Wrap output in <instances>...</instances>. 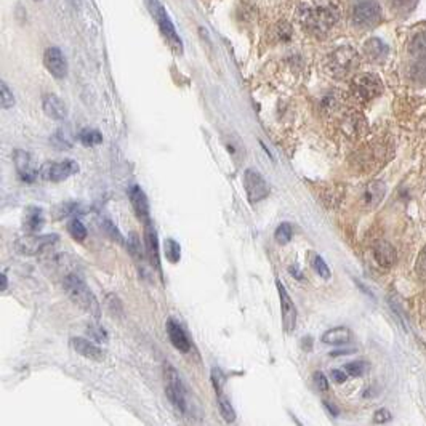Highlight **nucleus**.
Wrapping results in <instances>:
<instances>
[{
  "instance_id": "39",
  "label": "nucleus",
  "mask_w": 426,
  "mask_h": 426,
  "mask_svg": "<svg viewBox=\"0 0 426 426\" xmlns=\"http://www.w3.org/2000/svg\"><path fill=\"white\" fill-rule=\"evenodd\" d=\"M312 382H314L316 388L319 391H327L328 390V380L326 378V375L322 372H316L312 375Z\"/></svg>"
},
{
  "instance_id": "30",
  "label": "nucleus",
  "mask_w": 426,
  "mask_h": 426,
  "mask_svg": "<svg viewBox=\"0 0 426 426\" xmlns=\"http://www.w3.org/2000/svg\"><path fill=\"white\" fill-rule=\"evenodd\" d=\"M309 258H311V266L314 268V271L319 274L321 277H324V279H331V269H328V266L326 261H324V258L321 257V255L317 253H309Z\"/></svg>"
},
{
  "instance_id": "6",
  "label": "nucleus",
  "mask_w": 426,
  "mask_h": 426,
  "mask_svg": "<svg viewBox=\"0 0 426 426\" xmlns=\"http://www.w3.org/2000/svg\"><path fill=\"white\" fill-rule=\"evenodd\" d=\"M81 166L72 159H66L61 162H45L39 170V175L44 181H50V183H61L66 181L72 175H77Z\"/></svg>"
},
{
  "instance_id": "42",
  "label": "nucleus",
  "mask_w": 426,
  "mask_h": 426,
  "mask_svg": "<svg viewBox=\"0 0 426 426\" xmlns=\"http://www.w3.org/2000/svg\"><path fill=\"white\" fill-rule=\"evenodd\" d=\"M324 407H326V408H327V411H328V412H331V415H332V417H337V415H338V413H340V411H338V408H337V407H335V406H332V404H331V402H327V401H324Z\"/></svg>"
},
{
  "instance_id": "7",
  "label": "nucleus",
  "mask_w": 426,
  "mask_h": 426,
  "mask_svg": "<svg viewBox=\"0 0 426 426\" xmlns=\"http://www.w3.org/2000/svg\"><path fill=\"white\" fill-rule=\"evenodd\" d=\"M58 242H60L58 234H47V236L27 234L18 239V242H16V248H18L21 253L26 255H47L52 252Z\"/></svg>"
},
{
  "instance_id": "35",
  "label": "nucleus",
  "mask_w": 426,
  "mask_h": 426,
  "mask_svg": "<svg viewBox=\"0 0 426 426\" xmlns=\"http://www.w3.org/2000/svg\"><path fill=\"white\" fill-rule=\"evenodd\" d=\"M0 101H2L4 109H10L15 106V96L5 82L0 84Z\"/></svg>"
},
{
  "instance_id": "2",
  "label": "nucleus",
  "mask_w": 426,
  "mask_h": 426,
  "mask_svg": "<svg viewBox=\"0 0 426 426\" xmlns=\"http://www.w3.org/2000/svg\"><path fill=\"white\" fill-rule=\"evenodd\" d=\"M62 288H65L67 297L72 300V303L77 305L79 308L92 314L93 317L101 316V306L98 300H96L93 292L90 291L79 272H72V274L66 276L62 279Z\"/></svg>"
},
{
  "instance_id": "40",
  "label": "nucleus",
  "mask_w": 426,
  "mask_h": 426,
  "mask_svg": "<svg viewBox=\"0 0 426 426\" xmlns=\"http://www.w3.org/2000/svg\"><path fill=\"white\" fill-rule=\"evenodd\" d=\"M391 417H390V412L386 411V408H382V411H377L375 412V415H373V422L375 423H385V422H388Z\"/></svg>"
},
{
  "instance_id": "24",
  "label": "nucleus",
  "mask_w": 426,
  "mask_h": 426,
  "mask_svg": "<svg viewBox=\"0 0 426 426\" xmlns=\"http://www.w3.org/2000/svg\"><path fill=\"white\" fill-rule=\"evenodd\" d=\"M100 228L103 229L105 234L109 237L111 241H116L117 244H122V246H124V244H125L124 236L121 234V231L117 229V226L112 223L109 218H101L100 220Z\"/></svg>"
},
{
  "instance_id": "20",
  "label": "nucleus",
  "mask_w": 426,
  "mask_h": 426,
  "mask_svg": "<svg viewBox=\"0 0 426 426\" xmlns=\"http://www.w3.org/2000/svg\"><path fill=\"white\" fill-rule=\"evenodd\" d=\"M373 257H375V260H377V263L380 266H383V268H391V266L396 263L397 253H396V248L391 246V244L380 241L375 244V247H373Z\"/></svg>"
},
{
  "instance_id": "17",
  "label": "nucleus",
  "mask_w": 426,
  "mask_h": 426,
  "mask_svg": "<svg viewBox=\"0 0 426 426\" xmlns=\"http://www.w3.org/2000/svg\"><path fill=\"white\" fill-rule=\"evenodd\" d=\"M145 248H146V257L149 258L151 265L161 272V250H159V239L157 232L154 226L151 223L145 225Z\"/></svg>"
},
{
  "instance_id": "8",
  "label": "nucleus",
  "mask_w": 426,
  "mask_h": 426,
  "mask_svg": "<svg viewBox=\"0 0 426 426\" xmlns=\"http://www.w3.org/2000/svg\"><path fill=\"white\" fill-rule=\"evenodd\" d=\"M382 82L373 74H361L351 82V92L361 101H371L382 93Z\"/></svg>"
},
{
  "instance_id": "4",
  "label": "nucleus",
  "mask_w": 426,
  "mask_h": 426,
  "mask_svg": "<svg viewBox=\"0 0 426 426\" xmlns=\"http://www.w3.org/2000/svg\"><path fill=\"white\" fill-rule=\"evenodd\" d=\"M147 7H149L152 16H154V20L157 21L159 27H161L164 37H166V41L168 42L170 47L173 48V52L177 53L183 52V45H181L177 31H175L173 22L168 18L167 11L162 7L161 2H159V0H147Z\"/></svg>"
},
{
  "instance_id": "33",
  "label": "nucleus",
  "mask_w": 426,
  "mask_h": 426,
  "mask_svg": "<svg viewBox=\"0 0 426 426\" xmlns=\"http://www.w3.org/2000/svg\"><path fill=\"white\" fill-rule=\"evenodd\" d=\"M127 247H128V250H130V253L133 255L135 258H143L145 255H146V248H143V246H141V242H140V237L135 234V232H132V234L128 236V239H127Z\"/></svg>"
},
{
  "instance_id": "27",
  "label": "nucleus",
  "mask_w": 426,
  "mask_h": 426,
  "mask_svg": "<svg viewBox=\"0 0 426 426\" xmlns=\"http://www.w3.org/2000/svg\"><path fill=\"white\" fill-rule=\"evenodd\" d=\"M79 141L84 146H96L100 145L101 141H103V136H101V133L98 132V130H93V128H84L81 133H79Z\"/></svg>"
},
{
  "instance_id": "38",
  "label": "nucleus",
  "mask_w": 426,
  "mask_h": 426,
  "mask_svg": "<svg viewBox=\"0 0 426 426\" xmlns=\"http://www.w3.org/2000/svg\"><path fill=\"white\" fill-rule=\"evenodd\" d=\"M417 274L422 281H426V248L420 252L417 258Z\"/></svg>"
},
{
  "instance_id": "9",
  "label": "nucleus",
  "mask_w": 426,
  "mask_h": 426,
  "mask_svg": "<svg viewBox=\"0 0 426 426\" xmlns=\"http://www.w3.org/2000/svg\"><path fill=\"white\" fill-rule=\"evenodd\" d=\"M244 187H246L250 204L261 202L269 196V185L263 178V175L253 168H247L244 172Z\"/></svg>"
},
{
  "instance_id": "22",
  "label": "nucleus",
  "mask_w": 426,
  "mask_h": 426,
  "mask_svg": "<svg viewBox=\"0 0 426 426\" xmlns=\"http://www.w3.org/2000/svg\"><path fill=\"white\" fill-rule=\"evenodd\" d=\"M383 194H385V185L382 181H373V183L367 186V189L364 192V201L368 207H375L380 201H382Z\"/></svg>"
},
{
  "instance_id": "43",
  "label": "nucleus",
  "mask_w": 426,
  "mask_h": 426,
  "mask_svg": "<svg viewBox=\"0 0 426 426\" xmlns=\"http://www.w3.org/2000/svg\"><path fill=\"white\" fill-rule=\"evenodd\" d=\"M354 350H338V351H333L332 356L337 357V356H346V354H353Z\"/></svg>"
},
{
  "instance_id": "29",
  "label": "nucleus",
  "mask_w": 426,
  "mask_h": 426,
  "mask_svg": "<svg viewBox=\"0 0 426 426\" xmlns=\"http://www.w3.org/2000/svg\"><path fill=\"white\" fill-rule=\"evenodd\" d=\"M386 52H388V48H386L385 44L380 42L378 39H372V41L366 45V53L368 58H372V60L383 58Z\"/></svg>"
},
{
  "instance_id": "19",
  "label": "nucleus",
  "mask_w": 426,
  "mask_h": 426,
  "mask_svg": "<svg viewBox=\"0 0 426 426\" xmlns=\"http://www.w3.org/2000/svg\"><path fill=\"white\" fill-rule=\"evenodd\" d=\"M45 218H44V210L41 207L31 206L26 207L25 210V218H22V228L27 234H36V232L44 228Z\"/></svg>"
},
{
  "instance_id": "13",
  "label": "nucleus",
  "mask_w": 426,
  "mask_h": 426,
  "mask_svg": "<svg viewBox=\"0 0 426 426\" xmlns=\"http://www.w3.org/2000/svg\"><path fill=\"white\" fill-rule=\"evenodd\" d=\"M13 164L18 172V177L25 183H34L37 177H41L37 172V168L32 167V159L31 154L25 149H15L13 152Z\"/></svg>"
},
{
  "instance_id": "31",
  "label": "nucleus",
  "mask_w": 426,
  "mask_h": 426,
  "mask_svg": "<svg viewBox=\"0 0 426 426\" xmlns=\"http://www.w3.org/2000/svg\"><path fill=\"white\" fill-rule=\"evenodd\" d=\"M292 236H293V231H292V226L288 223L279 225L274 231V239L277 244H279V246H286V244L291 242Z\"/></svg>"
},
{
  "instance_id": "32",
  "label": "nucleus",
  "mask_w": 426,
  "mask_h": 426,
  "mask_svg": "<svg viewBox=\"0 0 426 426\" xmlns=\"http://www.w3.org/2000/svg\"><path fill=\"white\" fill-rule=\"evenodd\" d=\"M85 332H87L90 340H95V342H98V343H106L107 338H109V335H107L105 328L101 327L100 324H95V322L88 324L87 331H85Z\"/></svg>"
},
{
  "instance_id": "28",
  "label": "nucleus",
  "mask_w": 426,
  "mask_h": 426,
  "mask_svg": "<svg viewBox=\"0 0 426 426\" xmlns=\"http://www.w3.org/2000/svg\"><path fill=\"white\" fill-rule=\"evenodd\" d=\"M67 232H69V236L77 242H82L85 241V237H87V228H85L82 221L77 218L69 220V223H67Z\"/></svg>"
},
{
  "instance_id": "12",
  "label": "nucleus",
  "mask_w": 426,
  "mask_h": 426,
  "mask_svg": "<svg viewBox=\"0 0 426 426\" xmlns=\"http://www.w3.org/2000/svg\"><path fill=\"white\" fill-rule=\"evenodd\" d=\"M130 204H132V208L141 223L147 225L151 223V212H149V201L145 194V191L141 189L138 185H132L127 191Z\"/></svg>"
},
{
  "instance_id": "26",
  "label": "nucleus",
  "mask_w": 426,
  "mask_h": 426,
  "mask_svg": "<svg viewBox=\"0 0 426 426\" xmlns=\"http://www.w3.org/2000/svg\"><path fill=\"white\" fill-rule=\"evenodd\" d=\"M218 408H220L221 417H223L226 423L236 422V411H234V407H232L228 397H225L223 394H218Z\"/></svg>"
},
{
  "instance_id": "3",
  "label": "nucleus",
  "mask_w": 426,
  "mask_h": 426,
  "mask_svg": "<svg viewBox=\"0 0 426 426\" xmlns=\"http://www.w3.org/2000/svg\"><path fill=\"white\" fill-rule=\"evenodd\" d=\"M164 377H166V394L168 401L178 408L180 412H187V402H186V386L181 380L177 368L172 364L164 366Z\"/></svg>"
},
{
  "instance_id": "11",
  "label": "nucleus",
  "mask_w": 426,
  "mask_h": 426,
  "mask_svg": "<svg viewBox=\"0 0 426 426\" xmlns=\"http://www.w3.org/2000/svg\"><path fill=\"white\" fill-rule=\"evenodd\" d=\"M277 293H279L281 300V311H282V326L286 333H293L295 327H297V306H295L291 295L286 291L284 284L281 281H276Z\"/></svg>"
},
{
  "instance_id": "36",
  "label": "nucleus",
  "mask_w": 426,
  "mask_h": 426,
  "mask_svg": "<svg viewBox=\"0 0 426 426\" xmlns=\"http://www.w3.org/2000/svg\"><path fill=\"white\" fill-rule=\"evenodd\" d=\"M412 53L422 61H426V36L422 34L412 44Z\"/></svg>"
},
{
  "instance_id": "1",
  "label": "nucleus",
  "mask_w": 426,
  "mask_h": 426,
  "mask_svg": "<svg viewBox=\"0 0 426 426\" xmlns=\"http://www.w3.org/2000/svg\"><path fill=\"white\" fill-rule=\"evenodd\" d=\"M300 22L314 36H324L338 21V10L331 0H309L300 8Z\"/></svg>"
},
{
  "instance_id": "5",
  "label": "nucleus",
  "mask_w": 426,
  "mask_h": 426,
  "mask_svg": "<svg viewBox=\"0 0 426 426\" xmlns=\"http://www.w3.org/2000/svg\"><path fill=\"white\" fill-rule=\"evenodd\" d=\"M359 62L356 50L351 47H340L328 56V69L337 77L348 76L351 71H354Z\"/></svg>"
},
{
  "instance_id": "16",
  "label": "nucleus",
  "mask_w": 426,
  "mask_h": 426,
  "mask_svg": "<svg viewBox=\"0 0 426 426\" xmlns=\"http://www.w3.org/2000/svg\"><path fill=\"white\" fill-rule=\"evenodd\" d=\"M71 348L76 351L79 356L87 357L90 361H96V362L105 361V351L101 350L98 345H95L87 338H81V337L71 338Z\"/></svg>"
},
{
  "instance_id": "41",
  "label": "nucleus",
  "mask_w": 426,
  "mask_h": 426,
  "mask_svg": "<svg viewBox=\"0 0 426 426\" xmlns=\"http://www.w3.org/2000/svg\"><path fill=\"white\" fill-rule=\"evenodd\" d=\"M331 377L335 383H345L346 378H348V373L343 371H332Z\"/></svg>"
},
{
  "instance_id": "34",
  "label": "nucleus",
  "mask_w": 426,
  "mask_h": 426,
  "mask_svg": "<svg viewBox=\"0 0 426 426\" xmlns=\"http://www.w3.org/2000/svg\"><path fill=\"white\" fill-rule=\"evenodd\" d=\"M210 377H212V385H213L215 393H217V396L218 394H223V388H225V385H226V375H225V372L221 371L220 367H213L212 368V375H210Z\"/></svg>"
},
{
  "instance_id": "37",
  "label": "nucleus",
  "mask_w": 426,
  "mask_h": 426,
  "mask_svg": "<svg viewBox=\"0 0 426 426\" xmlns=\"http://www.w3.org/2000/svg\"><path fill=\"white\" fill-rule=\"evenodd\" d=\"M366 371H367V364L362 361H354L345 366V372L348 373L350 377H361V375L366 373Z\"/></svg>"
},
{
  "instance_id": "15",
  "label": "nucleus",
  "mask_w": 426,
  "mask_h": 426,
  "mask_svg": "<svg viewBox=\"0 0 426 426\" xmlns=\"http://www.w3.org/2000/svg\"><path fill=\"white\" fill-rule=\"evenodd\" d=\"M166 328H167V335H168L170 342H172L175 348H177L180 353H183V354L189 353L191 340H189V337H187V333L185 332V328L181 327L177 321L172 319V317L167 321Z\"/></svg>"
},
{
  "instance_id": "23",
  "label": "nucleus",
  "mask_w": 426,
  "mask_h": 426,
  "mask_svg": "<svg viewBox=\"0 0 426 426\" xmlns=\"http://www.w3.org/2000/svg\"><path fill=\"white\" fill-rule=\"evenodd\" d=\"M79 210H81V206L77 202H62L60 206H56L53 208V218L55 220H62L67 217H72L76 215Z\"/></svg>"
},
{
  "instance_id": "18",
  "label": "nucleus",
  "mask_w": 426,
  "mask_h": 426,
  "mask_svg": "<svg viewBox=\"0 0 426 426\" xmlns=\"http://www.w3.org/2000/svg\"><path fill=\"white\" fill-rule=\"evenodd\" d=\"M44 112L53 121H65L67 117V107L65 101L60 100L56 95H45L42 100Z\"/></svg>"
},
{
  "instance_id": "25",
  "label": "nucleus",
  "mask_w": 426,
  "mask_h": 426,
  "mask_svg": "<svg viewBox=\"0 0 426 426\" xmlns=\"http://www.w3.org/2000/svg\"><path fill=\"white\" fill-rule=\"evenodd\" d=\"M164 255L168 260V263L177 265L181 260V247L175 239H166L164 242Z\"/></svg>"
},
{
  "instance_id": "44",
  "label": "nucleus",
  "mask_w": 426,
  "mask_h": 426,
  "mask_svg": "<svg viewBox=\"0 0 426 426\" xmlns=\"http://www.w3.org/2000/svg\"><path fill=\"white\" fill-rule=\"evenodd\" d=\"M0 282H2V287H0V288H2V292H5V291H7V288H8V279H7V276H5V274H0Z\"/></svg>"
},
{
  "instance_id": "10",
  "label": "nucleus",
  "mask_w": 426,
  "mask_h": 426,
  "mask_svg": "<svg viewBox=\"0 0 426 426\" xmlns=\"http://www.w3.org/2000/svg\"><path fill=\"white\" fill-rule=\"evenodd\" d=\"M380 7L377 0H357L353 7V22L359 27H372L380 21Z\"/></svg>"
},
{
  "instance_id": "14",
  "label": "nucleus",
  "mask_w": 426,
  "mask_h": 426,
  "mask_svg": "<svg viewBox=\"0 0 426 426\" xmlns=\"http://www.w3.org/2000/svg\"><path fill=\"white\" fill-rule=\"evenodd\" d=\"M44 62L55 79H65L67 76V61L60 48L52 47L45 50Z\"/></svg>"
},
{
  "instance_id": "21",
  "label": "nucleus",
  "mask_w": 426,
  "mask_h": 426,
  "mask_svg": "<svg viewBox=\"0 0 426 426\" xmlns=\"http://www.w3.org/2000/svg\"><path fill=\"white\" fill-rule=\"evenodd\" d=\"M351 338H353V333L348 327H333L322 335V343L340 346L350 343Z\"/></svg>"
}]
</instances>
